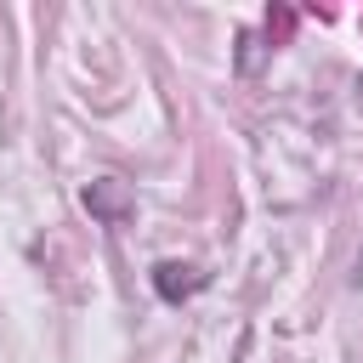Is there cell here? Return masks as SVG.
Masks as SVG:
<instances>
[{
    "mask_svg": "<svg viewBox=\"0 0 363 363\" xmlns=\"http://www.w3.org/2000/svg\"><path fill=\"white\" fill-rule=\"evenodd\" d=\"M210 278L199 272V267H182V261H159L153 267V289L164 295V301H182V295H193V289H204Z\"/></svg>",
    "mask_w": 363,
    "mask_h": 363,
    "instance_id": "obj_1",
    "label": "cell"
},
{
    "mask_svg": "<svg viewBox=\"0 0 363 363\" xmlns=\"http://www.w3.org/2000/svg\"><path fill=\"white\" fill-rule=\"evenodd\" d=\"M85 204H91L102 221H119V216H125V187H119L113 176H108V182H91V187H85Z\"/></svg>",
    "mask_w": 363,
    "mask_h": 363,
    "instance_id": "obj_2",
    "label": "cell"
}]
</instances>
